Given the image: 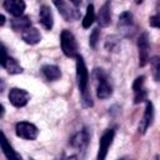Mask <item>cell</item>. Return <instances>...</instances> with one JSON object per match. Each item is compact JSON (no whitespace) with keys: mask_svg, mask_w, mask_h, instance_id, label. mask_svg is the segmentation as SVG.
<instances>
[{"mask_svg":"<svg viewBox=\"0 0 160 160\" xmlns=\"http://www.w3.org/2000/svg\"><path fill=\"white\" fill-rule=\"evenodd\" d=\"M76 80H78V85H79V89H80L81 95H82L81 100H82L84 106H91L92 105L91 96L88 92L89 71H88V68L85 65L84 59L80 55L76 56Z\"/></svg>","mask_w":160,"mask_h":160,"instance_id":"6da1fadb","label":"cell"},{"mask_svg":"<svg viewBox=\"0 0 160 160\" xmlns=\"http://www.w3.org/2000/svg\"><path fill=\"white\" fill-rule=\"evenodd\" d=\"M60 45L62 52L68 58L78 56V42L74 34L70 30H62L60 34Z\"/></svg>","mask_w":160,"mask_h":160,"instance_id":"7a4b0ae2","label":"cell"},{"mask_svg":"<svg viewBox=\"0 0 160 160\" xmlns=\"http://www.w3.org/2000/svg\"><path fill=\"white\" fill-rule=\"evenodd\" d=\"M94 75L98 80V86H96V96L100 100H105L111 96L112 94V88L108 81L106 74L101 69H95Z\"/></svg>","mask_w":160,"mask_h":160,"instance_id":"3957f363","label":"cell"},{"mask_svg":"<svg viewBox=\"0 0 160 160\" xmlns=\"http://www.w3.org/2000/svg\"><path fill=\"white\" fill-rule=\"evenodd\" d=\"M54 5L58 8L59 12L61 14V16L66 20V21H75L79 18V10H78V5L79 1H54Z\"/></svg>","mask_w":160,"mask_h":160,"instance_id":"277c9868","label":"cell"},{"mask_svg":"<svg viewBox=\"0 0 160 160\" xmlns=\"http://www.w3.org/2000/svg\"><path fill=\"white\" fill-rule=\"evenodd\" d=\"M15 132L19 138L25 140H35L39 135V129L28 121H20L15 126Z\"/></svg>","mask_w":160,"mask_h":160,"instance_id":"5b68a950","label":"cell"},{"mask_svg":"<svg viewBox=\"0 0 160 160\" xmlns=\"http://www.w3.org/2000/svg\"><path fill=\"white\" fill-rule=\"evenodd\" d=\"M114 136H115V130L114 129H108L101 135L100 141H99V150H98L96 160H105L106 159V155H108L110 145L112 144Z\"/></svg>","mask_w":160,"mask_h":160,"instance_id":"8992f818","label":"cell"},{"mask_svg":"<svg viewBox=\"0 0 160 160\" xmlns=\"http://www.w3.org/2000/svg\"><path fill=\"white\" fill-rule=\"evenodd\" d=\"M119 30L125 35V36H131L135 30H136V25L134 21V16L131 12L129 11H124L120 16H119Z\"/></svg>","mask_w":160,"mask_h":160,"instance_id":"52a82bcc","label":"cell"},{"mask_svg":"<svg viewBox=\"0 0 160 160\" xmlns=\"http://www.w3.org/2000/svg\"><path fill=\"white\" fill-rule=\"evenodd\" d=\"M138 49H139V65L145 66L149 61V51H150L149 35L146 31L140 34L138 39Z\"/></svg>","mask_w":160,"mask_h":160,"instance_id":"ba28073f","label":"cell"},{"mask_svg":"<svg viewBox=\"0 0 160 160\" xmlns=\"http://www.w3.org/2000/svg\"><path fill=\"white\" fill-rule=\"evenodd\" d=\"M30 99V94L24 90V89H19V88H12L9 91V100L10 102L15 106V108H21L25 106L28 104Z\"/></svg>","mask_w":160,"mask_h":160,"instance_id":"9c48e42d","label":"cell"},{"mask_svg":"<svg viewBox=\"0 0 160 160\" xmlns=\"http://www.w3.org/2000/svg\"><path fill=\"white\" fill-rule=\"evenodd\" d=\"M152 120H154V105H152L151 101H148L144 116H142V119L140 120V124H139V131L141 134H145L148 128L152 124Z\"/></svg>","mask_w":160,"mask_h":160,"instance_id":"30bf717a","label":"cell"},{"mask_svg":"<svg viewBox=\"0 0 160 160\" xmlns=\"http://www.w3.org/2000/svg\"><path fill=\"white\" fill-rule=\"evenodd\" d=\"M25 2L22 0H6L4 2V8L5 10L11 14L12 16L15 18H20L24 14V10H25Z\"/></svg>","mask_w":160,"mask_h":160,"instance_id":"8fae6325","label":"cell"},{"mask_svg":"<svg viewBox=\"0 0 160 160\" xmlns=\"http://www.w3.org/2000/svg\"><path fill=\"white\" fill-rule=\"evenodd\" d=\"M0 146H1L2 152H4V155L6 156L8 160H22L21 156L15 152V150L12 149V146L10 145V142L8 141L5 134L1 130H0Z\"/></svg>","mask_w":160,"mask_h":160,"instance_id":"7c38bea8","label":"cell"},{"mask_svg":"<svg viewBox=\"0 0 160 160\" xmlns=\"http://www.w3.org/2000/svg\"><path fill=\"white\" fill-rule=\"evenodd\" d=\"M111 21V14H110V2L106 1L102 4L100 8L98 16H96V22L100 28H106Z\"/></svg>","mask_w":160,"mask_h":160,"instance_id":"4fadbf2b","label":"cell"},{"mask_svg":"<svg viewBox=\"0 0 160 160\" xmlns=\"http://www.w3.org/2000/svg\"><path fill=\"white\" fill-rule=\"evenodd\" d=\"M39 19H40L41 25L46 30H51V28L54 25V18H52V12H51V10H50V8L48 5H42L40 8Z\"/></svg>","mask_w":160,"mask_h":160,"instance_id":"5bb4252c","label":"cell"},{"mask_svg":"<svg viewBox=\"0 0 160 160\" xmlns=\"http://www.w3.org/2000/svg\"><path fill=\"white\" fill-rule=\"evenodd\" d=\"M21 38H22V40H24L26 44H29V45H35V44L40 42V40H41V34L39 32V30H38L36 28L30 26V28L25 29L24 31H21Z\"/></svg>","mask_w":160,"mask_h":160,"instance_id":"9a60e30c","label":"cell"},{"mask_svg":"<svg viewBox=\"0 0 160 160\" xmlns=\"http://www.w3.org/2000/svg\"><path fill=\"white\" fill-rule=\"evenodd\" d=\"M89 142V135H88V131L86 130H80L78 131L71 139H70V144L71 146L76 148V149H80V150H84L86 148Z\"/></svg>","mask_w":160,"mask_h":160,"instance_id":"2e32d148","label":"cell"},{"mask_svg":"<svg viewBox=\"0 0 160 160\" xmlns=\"http://www.w3.org/2000/svg\"><path fill=\"white\" fill-rule=\"evenodd\" d=\"M41 72L49 81H56L61 76L60 69L55 65H44L41 68Z\"/></svg>","mask_w":160,"mask_h":160,"instance_id":"e0dca14e","label":"cell"},{"mask_svg":"<svg viewBox=\"0 0 160 160\" xmlns=\"http://www.w3.org/2000/svg\"><path fill=\"white\" fill-rule=\"evenodd\" d=\"M11 25H12V29L16 30V31H24L25 29L30 28L31 26V22L29 20L28 16H20V18H15L12 21H11Z\"/></svg>","mask_w":160,"mask_h":160,"instance_id":"ac0fdd59","label":"cell"},{"mask_svg":"<svg viewBox=\"0 0 160 160\" xmlns=\"http://www.w3.org/2000/svg\"><path fill=\"white\" fill-rule=\"evenodd\" d=\"M4 68L8 70L9 74H20L22 71V68L20 66V64L18 62V60L14 59V58H11V56H9L6 59V61L4 64Z\"/></svg>","mask_w":160,"mask_h":160,"instance_id":"d6986e66","label":"cell"},{"mask_svg":"<svg viewBox=\"0 0 160 160\" xmlns=\"http://www.w3.org/2000/svg\"><path fill=\"white\" fill-rule=\"evenodd\" d=\"M95 20V10H94V5L92 4H89L88 8H86V12H85V16L82 19V28L88 29L92 25Z\"/></svg>","mask_w":160,"mask_h":160,"instance_id":"ffe728a7","label":"cell"},{"mask_svg":"<svg viewBox=\"0 0 160 160\" xmlns=\"http://www.w3.org/2000/svg\"><path fill=\"white\" fill-rule=\"evenodd\" d=\"M105 48L110 52H116L120 49V39L116 35L108 36L106 38V41H105Z\"/></svg>","mask_w":160,"mask_h":160,"instance_id":"44dd1931","label":"cell"},{"mask_svg":"<svg viewBox=\"0 0 160 160\" xmlns=\"http://www.w3.org/2000/svg\"><path fill=\"white\" fill-rule=\"evenodd\" d=\"M151 68H152V75H154V80L159 81L160 78V60L158 56H154L151 59Z\"/></svg>","mask_w":160,"mask_h":160,"instance_id":"7402d4cb","label":"cell"},{"mask_svg":"<svg viewBox=\"0 0 160 160\" xmlns=\"http://www.w3.org/2000/svg\"><path fill=\"white\" fill-rule=\"evenodd\" d=\"M144 81H145V76H138L136 79H135V81H134V84H132V90H134V92H138V91H140V90H142V89H145L144 88Z\"/></svg>","mask_w":160,"mask_h":160,"instance_id":"603a6c76","label":"cell"},{"mask_svg":"<svg viewBox=\"0 0 160 160\" xmlns=\"http://www.w3.org/2000/svg\"><path fill=\"white\" fill-rule=\"evenodd\" d=\"M99 36H100V30H99L98 28H95V29L91 31L90 38H89V44H90L91 48H95V46H96V42H98V40H99Z\"/></svg>","mask_w":160,"mask_h":160,"instance_id":"cb8c5ba5","label":"cell"},{"mask_svg":"<svg viewBox=\"0 0 160 160\" xmlns=\"http://www.w3.org/2000/svg\"><path fill=\"white\" fill-rule=\"evenodd\" d=\"M134 94H135V96H134V102L135 104H140V102L145 101L146 98H148V92H146L145 89H142V90H140L138 92H134Z\"/></svg>","mask_w":160,"mask_h":160,"instance_id":"d4e9b609","label":"cell"},{"mask_svg":"<svg viewBox=\"0 0 160 160\" xmlns=\"http://www.w3.org/2000/svg\"><path fill=\"white\" fill-rule=\"evenodd\" d=\"M8 58H9V55H8V52H6V49H5V46L0 42V65H1V66H4V64H5V61H6Z\"/></svg>","mask_w":160,"mask_h":160,"instance_id":"484cf974","label":"cell"},{"mask_svg":"<svg viewBox=\"0 0 160 160\" xmlns=\"http://www.w3.org/2000/svg\"><path fill=\"white\" fill-rule=\"evenodd\" d=\"M149 24H150V26H152V28H159V15L151 16L150 20H149Z\"/></svg>","mask_w":160,"mask_h":160,"instance_id":"4316f807","label":"cell"},{"mask_svg":"<svg viewBox=\"0 0 160 160\" xmlns=\"http://www.w3.org/2000/svg\"><path fill=\"white\" fill-rule=\"evenodd\" d=\"M5 21H6V19H5V16H4L2 14H0V26H2V25L5 24Z\"/></svg>","mask_w":160,"mask_h":160,"instance_id":"83f0119b","label":"cell"},{"mask_svg":"<svg viewBox=\"0 0 160 160\" xmlns=\"http://www.w3.org/2000/svg\"><path fill=\"white\" fill-rule=\"evenodd\" d=\"M4 112H5V109H4L2 104H0V116H2V115H4Z\"/></svg>","mask_w":160,"mask_h":160,"instance_id":"f1b7e54d","label":"cell"},{"mask_svg":"<svg viewBox=\"0 0 160 160\" xmlns=\"http://www.w3.org/2000/svg\"><path fill=\"white\" fill-rule=\"evenodd\" d=\"M66 160H79V159H78V156H76V155H71V156H70V158H68Z\"/></svg>","mask_w":160,"mask_h":160,"instance_id":"f546056e","label":"cell"},{"mask_svg":"<svg viewBox=\"0 0 160 160\" xmlns=\"http://www.w3.org/2000/svg\"><path fill=\"white\" fill-rule=\"evenodd\" d=\"M58 160H62V155H61V156H60V159H58Z\"/></svg>","mask_w":160,"mask_h":160,"instance_id":"4dcf8cb0","label":"cell"},{"mask_svg":"<svg viewBox=\"0 0 160 160\" xmlns=\"http://www.w3.org/2000/svg\"><path fill=\"white\" fill-rule=\"evenodd\" d=\"M119 160H124V159H119Z\"/></svg>","mask_w":160,"mask_h":160,"instance_id":"1f68e13d","label":"cell"},{"mask_svg":"<svg viewBox=\"0 0 160 160\" xmlns=\"http://www.w3.org/2000/svg\"><path fill=\"white\" fill-rule=\"evenodd\" d=\"M30 160H34V159H30Z\"/></svg>","mask_w":160,"mask_h":160,"instance_id":"d6a6232c","label":"cell"},{"mask_svg":"<svg viewBox=\"0 0 160 160\" xmlns=\"http://www.w3.org/2000/svg\"><path fill=\"white\" fill-rule=\"evenodd\" d=\"M124 160H125V159H124Z\"/></svg>","mask_w":160,"mask_h":160,"instance_id":"836d02e7","label":"cell"}]
</instances>
